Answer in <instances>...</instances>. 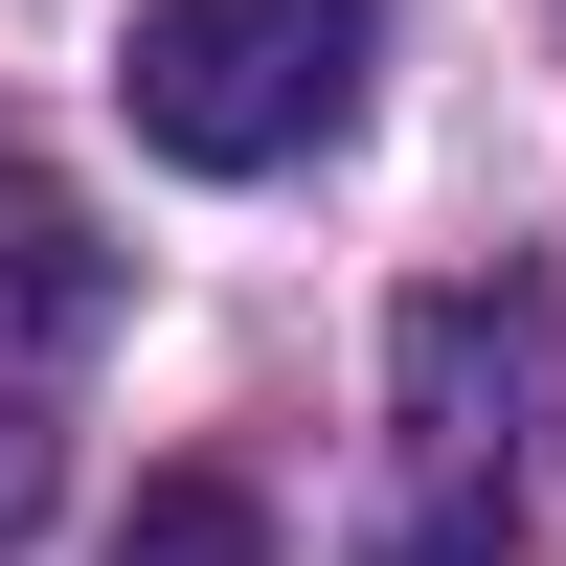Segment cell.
Listing matches in <instances>:
<instances>
[{"label": "cell", "mask_w": 566, "mask_h": 566, "mask_svg": "<svg viewBox=\"0 0 566 566\" xmlns=\"http://www.w3.org/2000/svg\"><path fill=\"white\" fill-rule=\"evenodd\" d=\"M91 317H114V250H91V205L0 159V340H91Z\"/></svg>", "instance_id": "3"}, {"label": "cell", "mask_w": 566, "mask_h": 566, "mask_svg": "<svg viewBox=\"0 0 566 566\" xmlns=\"http://www.w3.org/2000/svg\"><path fill=\"white\" fill-rule=\"evenodd\" d=\"M136 566H250V499H227V476H159V499H136Z\"/></svg>", "instance_id": "4"}, {"label": "cell", "mask_w": 566, "mask_h": 566, "mask_svg": "<svg viewBox=\"0 0 566 566\" xmlns=\"http://www.w3.org/2000/svg\"><path fill=\"white\" fill-rule=\"evenodd\" d=\"M363 69H386V0H136V45H114L136 136H159L181 181L317 159V136L363 114Z\"/></svg>", "instance_id": "2"}, {"label": "cell", "mask_w": 566, "mask_h": 566, "mask_svg": "<svg viewBox=\"0 0 566 566\" xmlns=\"http://www.w3.org/2000/svg\"><path fill=\"white\" fill-rule=\"evenodd\" d=\"M386 431H408V566H476L499 522H522V476H544V431H566V295L544 272H453V295H408V340H386Z\"/></svg>", "instance_id": "1"}]
</instances>
